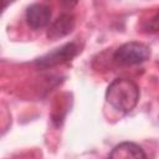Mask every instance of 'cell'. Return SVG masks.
Returning a JSON list of instances; mask_svg holds the SVG:
<instances>
[{
  "mask_svg": "<svg viewBox=\"0 0 159 159\" xmlns=\"http://www.w3.org/2000/svg\"><path fill=\"white\" fill-rule=\"evenodd\" d=\"M150 56V50L147 45L137 41H130L119 46L114 52V61L120 66H133L147 61Z\"/></svg>",
  "mask_w": 159,
  "mask_h": 159,
  "instance_id": "obj_2",
  "label": "cell"
},
{
  "mask_svg": "<svg viewBox=\"0 0 159 159\" xmlns=\"http://www.w3.org/2000/svg\"><path fill=\"white\" fill-rule=\"evenodd\" d=\"M143 29L147 32H158L159 31V12H157L150 19H148L145 24L143 25Z\"/></svg>",
  "mask_w": 159,
  "mask_h": 159,
  "instance_id": "obj_7",
  "label": "cell"
},
{
  "mask_svg": "<svg viewBox=\"0 0 159 159\" xmlns=\"http://www.w3.org/2000/svg\"><path fill=\"white\" fill-rule=\"evenodd\" d=\"M51 19V9L45 4H32L26 10V21L30 27L39 30L48 25Z\"/></svg>",
  "mask_w": 159,
  "mask_h": 159,
  "instance_id": "obj_4",
  "label": "cell"
},
{
  "mask_svg": "<svg viewBox=\"0 0 159 159\" xmlns=\"http://www.w3.org/2000/svg\"><path fill=\"white\" fill-rule=\"evenodd\" d=\"M77 51H78L77 45L75 42H70L61 46L60 48H56L55 51L46 53L43 57L36 61V65H39L41 68H47V67H52V66L67 62V61H71L77 55Z\"/></svg>",
  "mask_w": 159,
  "mask_h": 159,
  "instance_id": "obj_3",
  "label": "cell"
},
{
  "mask_svg": "<svg viewBox=\"0 0 159 159\" xmlns=\"http://www.w3.org/2000/svg\"><path fill=\"white\" fill-rule=\"evenodd\" d=\"M107 159H147V155L138 144L123 142L112 149Z\"/></svg>",
  "mask_w": 159,
  "mask_h": 159,
  "instance_id": "obj_6",
  "label": "cell"
},
{
  "mask_svg": "<svg viewBox=\"0 0 159 159\" xmlns=\"http://www.w3.org/2000/svg\"><path fill=\"white\" fill-rule=\"evenodd\" d=\"M75 27V17L71 14L60 15L48 27L47 37L50 40H58L67 36Z\"/></svg>",
  "mask_w": 159,
  "mask_h": 159,
  "instance_id": "obj_5",
  "label": "cell"
},
{
  "mask_svg": "<svg viewBox=\"0 0 159 159\" xmlns=\"http://www.w3.org/2000/svg\"><path fill=\"white\" fill-rule=\"evenodd\" d=\"M106 99L114 109L129 113L138 103L139 88L132 80L116 78L107 88Z\"/></svg>",
  "mask_w": 159,
  "mask_h": 159,
  "instance_id": "obj_1",
  "label": "cell"
}]
</instances>
